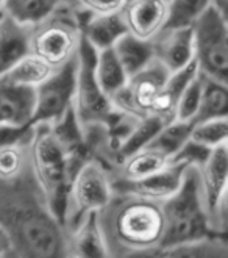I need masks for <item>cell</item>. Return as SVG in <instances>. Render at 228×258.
Instances as JSON below:
<instances>
[{
	"label": "cell",
	"mask_w": 228,
	"mask_h": 258,
	"mask_svg": "<svg viewBox=\"0 0 228 258\" xmlns=\"http://www.w3.org/2000/svg\"><path fill=\"white\" fill-rule=\"evenodd\" d=\"M0 230L18 258H67V232L50 208L28 168L0 178Z\"/></svg>",
	"instance_id": "1"
},
{
	"label": "cell",
	"mask_w": 228,
	"mask_h": 258,
	"mask_svg": "<svg viewBox=\"0 0 228 258\" xmlns=\"http://www.w3.org/2000/svg\"><path fill=\"white\" fill-rule=\"evenodd\" d=\"M111 255L161 247L164 219L161 204L134 196H113L99 213Z\"/></svg>",
	"instance_id": "2"
},
{
	"label": "cell",
	"mask_w": 228,
	"mask_h": 258,
	"mask_svg": "<svg viewBox=\"0 0 228 258\" xmlns=\"http://www.w3.org/2000/svg\"><path fill=\"white\" fill-rule=\"evenodd\" d=\"M164 232L161 249H172L209 236H220L212 230L205 196L197 168H186L178 191L161 202Z\"/></svg>",
	"instance_id": "3"
},
{
	"label": "cell",
	"mask_w": 228,
	"mask_h": 258,
	"mask_svg": "<svg viewBox=\"0 0 228 258\" xmlns=\"http://www.w3.org/2000/svg\"><path fill=\"white\" fill-rule=\"evenodd\" d=\"M28 164L45 204L64 227L69 186L82 166L69 158L45 124L35 125L33 140L28 147Z\"/></svg>",
	"instance_id": "4"
},
{
	"label": "cell",
	"mask_w": 228,
	"mask_h": 258,
	"mask_svg": "<svg viewBox=\"0 0 228 258\" xmlns=\"http://www.w3.org/2000/svg\"><path fill=\"white\" fill-rule=\"evenodd\" d=\"M113 186L108 169L99 160H89L73 175L64 215L67 235L89 215H99L113 199Z\"/></svg>",
	"instance_id": "5"
},
{
	"label": "cell",
	"mask_w": 228,
	"mask_h": 258,
	"mask_svg": "<svg viewBox=\"0 0 228 258\" xmlns=\"http://www.w3.org/2000/svg\"><path fill=\"white\" fill-rule=\"evenodd\" d=\"M194 61L205 79L228 85V27L226 18L212 8L205 10L192 25Z\"/></svg>",
	"instance_id": "6"
},
{
	"label": "cell",
	"mask_w": 228,
	"mask_h": 258,
	"mask_svg": "<svg viewBox=\"0 0 228 258\" xmlns=\"http://www.w3.org/2000/svg\"><path fill=\"white\" fill-rule=\"evenodd\" d=\"M97 50L80 36L77 49V79H75L73 111L82 127L103 125L114 114L116 108L105 96L96 77Z\"/></svg>",
	"instance_id": "7"
},
{
	"label": "cell",
	"mask_w": 228,
	"mask_h": 258,
	"mask_svg": "<svg viewBox=\"0 0 228 258\" xmlns=\"http://www.w3.org/2000/svg\"><path fill=\"white\" fill-rule=\"evenodd\" d=\"M56 7L55 11L39 24L30 38V53L47 63L52 69L66 64L77 53L80 44V32L72 18V8Z\"/></svg>",
	"instance_id": "8"
},
{
	"label": "cell",
	"mask_w": 228,
	"mask_h": 258,
	"mask_svg": "<svg viewBox=\"0 0 228 258\" xmlns=\"http://www.w3.org/2000/svg\"><path fill=\"white\" fill-rule=\"evenodd\" d=\"M75 79H77V53L66 64L35 89V110L32 125L53 124L73 107Z\"/></svg>",
	"instance_id": "9"
},
{
	"label": "cell",
	"mask_w": 228,
	"mask_h": 258,
	"mask_svg": "<svg viewBox=\"0 0 228 258\" xmlns=\"http://www.w3.org/2000/svg\"><path fill=\"white\" fill-rule=\"evenodd\" d=\"M169 74L158 59H154L145 69L130 77L124 89L114 96L111 100L114 108L138 119L151 116L154 105Z\"/></svg>",
	"instance_id": "10"
},
{
	"label": "cell",
	"mask_w": 228,
	"mask_h": 258,
	"mask_svg": "<svg viewBox=\"0 0 228 258\" xmlns=\"http://www.w3.org/2000/svg\"><path fill=\"white\" fill-rule=\"evenodd\" d=\"M185 171L186 166L169 163L164 169L139 180H125L120 177L114 180L111 178L113 194L134 196L139 199L161 204L178 191Z\"/></svg>",
	"instance_id": "11"
},
{
	"label": "cell",
	"mask_w": 228,
	"mask_h": 258,
	"mask_svg": "<svg viewBox=\"0 0 228 258\" xmlns=\"http://www.w3.org/2000/svg\"><path fill=\"white\" fill-rule=\"evenodd\" d=\"M169 0H128L120 16L127 32L142 41H154L166 27Z\"/></svg>",
	"instance_id": "12"
},
{
	"label": "cell",
	"mask_w": 228,
	"mask_h": 258,
	"mask_svg": "<svg viewBox=\"0 0 228 258\" xmlns=\"http://www.w3.org/2000/svg\"><path fill=\"white\" fill-rule=\"evenodd\" d=\"M151 42L155 49V59H158L171 74L194 61L192 27L164 28Z\"/></svg>",
	"instance_id": "13"
},
{
	"label": "cell",
	"mask_w": 228,
	"mask_h": 258,
	"mask_svg": "<svg viewBox=\"0 0 228 258\" xmlns=\"http://www.w3.org/2000/svg\"><path fill=\"white\" fill-rule=\"evenodd\" d=\"M70 258H113L99 215H89L67 235Z\"/></svg>",
	"instance_id": "14"
},
{
	"label": "cell",
	"mask_w": 228,
	"mask_h": 258,
	"mask_svg": "<svg viewBox=\"0 0 228 258\" xmlns=\"http://www.w3.org/2000/svg\"><path fill=\"white\" fill-rule=\"evenodd\" d=\"M200 172V183L211 219L217 205L226 199L228 194V146L212 149L208 160L203 163Z\"/></svg>",
	"instance_id": "15"
},
{
	"label": "cell",
	"mask_w": 228,
	"mask_h": 258,
	"mask_svg": "<svg viewBox=\"0 0 228 258\" xmlns=\"http://www.w3.org/2000/svg\"><path fill=\"white\" fill-rule=\"evenodd\" d=\"M35 89L21 88L0 77V124L32 125Z\"/></svg>",
	"instance_id": "16"
},
{
	"label": "cell",
	"mask_w": 228,
	"mask_h": 258,
	"mask_svg": "<svg viewBox=\"0 0 228 258\" xmlns=\"http://www.w3.org/2000/svg\"><path fill=\"white\" fill-rule=\"evenodd\" d=\"M32 28L19 25L7 14L0 18V77L30 53Z\"/></svg>",
	"instance_id": "17"
},
{
	"label": "cell",
	"mask_w": 228,
	"mask_h": 258,
	"mask_svg": "<svg viewBox=\"0 0 228 258\" xmlns=\"http://www.w3.org/2000/svg\"><path fill=\"white\" fill-rule=\"evenodd\" d=\"M113 50L128 79L145 69L155 59L154 42L138 39L130 33L120 38L113 45Z\"/></svg>",
	"instance_id": "18"
},
{
	"label": "cell",
	"mask_w": 228,
	"mask_h": 258,
	"mask_svg": "<svg viewBox=\"0 0 228 258\" xmlns=\"http://www.w3.org/2000/svg\"><path fill=\"white\" fill-rule=\"evenodd\" d=\"M127 33L122 16L111 14V16H94L82 32V38H85L99 52L111 49Z\"/></svg>",
	"instance_id": "19"
},
{
	"label": "cell",
	"mask_w": 228,
	"mask_h": 258,
	"mask_svg": "<svg viewBox=\"0 0 228 258\" xmlns=\"http://www.w3.org/2000/svg\"><path fill=\"white\" fill-rule=\"evenodd\" d=\"M56 7V0H4L2 2V10L10 19L30 28L42 24Z\"/></svg>",
	"instance_id": "20"
},
{
	"label": "cell",
	"mask_w": 228,
	"mask_h": 258,
	"mask_svg": "<svg viewBox=\"0 0 228 258\" xmlns=\"http://www.w3.org/2000/svg\"><path fill=\"white\" fill-rule=\"evenodd\" d=\"M96 77H97V82H99L102 91L105 93V96L110 100H113L114 96L119 94L120 91L124 89V86L127 85L128 77H127L124 68L120 66L113 47L97 52Z\"/></svg>",
	"instance_id": "21"
},
{
	"label": "cell",
	"mask_w": 228,
	"mask_h": 258,
	"mask_svg": "<svg viewBox=\"0 0 228 258\" xmlns=\"http://www.w3.org/2000/svg\"><path fill=\"white\" fill-rule=\"evenodd\" d=\"M169 161L171 160L160 152L144 147L120 163L119 177L125 180H139L164 169L166 166H169Z\"/></svg>",
	"instance_id": "22"
},
{
	"label": "cell",
	"mask_w": 228,
	"mask_h": 258,
	"mask_svg": "<svg viewBox=\"0 0 228 258\" xmlns=\"http://www.w3.org/2000/svg\"><path fill=\"white\" fill-rule=\"evenodd\" d=\"M222 117H228V88L225 83L203 77L202 99L192 124Z\"/></svg>",
	"instance_id": "23"
},
{
	"label": "cell",
	"mask_w": 228,
	"mask_h": 258,
	"mask_svg": "<svg viewBox=\"0 0 228 258\" xmlns=\"http://www.w3.org/2000/svg\"><path fill=\"white\" fill-rule=\"evenodd\" d=\"M53 71L55 69H52L47 63H44L42 59L28 53L8 74L4 75V79L21 88L36 89L50 77Z\"/></svg>",
	"instance_id": "24"
},
{
	"label": "cell",
	"mask_w": 228,
	"mask_h": 258,
	"mask_svg": "<svg viewBox=\"0 0 228 258\" xmlns=\"http://www.w3.org/2000/svg\"><path fill=\"white\" fill-rule=\"evenodd\" d=\"M161 119L155 116H148V117H141L136 120V124L127 135V138L124 143L120 144V147L116 152V160L120 164L127 157L133 155L134 152H138L144 147L148 146V143L154 140V136L160 132V128L164 125Z\"/></svg>",
	"instance_id": "25"
},
{
	"label": "cell",
	"mask_w": 228,
	"mask_h": 258,
	"mask_svg": "<svg viewBox=\"0 0 228 258\" xmlns=\"http://www.w3.org/2000/svg\"><path fill=\"white\" fill-rule=\"evenodd\" d=\"M191 132L192 122H183V120L174 119L160 128V132L154 136V140L148 143L147 147L160 152L171 160L180 150V147L191 138Z\"/></svg>",
	"instance_id": "26"
},
{
	"label": "cell",
	"mask_w": 228,
	"mask_h": 258,
	"mask_svg": "<svg viewBox=\"0 0 228 258\" xmlns=\"http://www.w3.org/2000/svg\"><path fill=\"white\" fill-rule=\"evenodd\" d=\"M167 258H228L225 236H209L200 241L188 242L172 249H166Z\"/></svg>",
	"instance_id": "27"
},
{
	"label": "cell",
	"mask_w": 228,
	"mask_h": 258,
	"mask_svg": "<svg viewBox=\"0 0 228 258\" xmlns=\"http://www.w3.org/2000/svg\"><path fill=\"white\" fill-rule=\"evenodd\" d=\"M209 5L211 0H169L164 28L192 27Z\"/></svg>",
	"instance_id": "28"
},
{
	"label": "cell",
	"mask_w": 228,
	"mask_h": 258,
	"mask_svg": "<svg viewBox=\"0 0 228 258\" xmlns=\"http://www.w3.org/2000/svg\"><path fill=\"white\" fill-rule=\"evenodd\" d=\"M191 140L208 149H217L228 143V117L211 119L192 124Z\"/></svg>",
	"instance_id": "29"
},
{
	"label": "cell",
	"mask_w": 228,
	"mask_h": 258,
	"mask_svg": "<svg viewBox=\"0 0 228 258\" xmlns=\"http://www.w3.org/2000/svg\"><path fill=\"white\" fill-rule=\"evenodd\" d=\"M203 91V75L197 74V77L188 85V88L181 93L177 108H175V119L183 120V122H192L197 110H199L200 99Z\"/></svg>",
	"instance_id": "30"
},
{
	"label": "cell",
	"mask_w": 228,
	"mask_h": 258,
	"mask_svg": "<svg viewBox=\"0 0 228 258\" xmlns=\"http://www.w3.org/2000/svg\"><path fill=\"white\" fill-rule=\"evenodd\" d=\"M28 168V147L13 146L0 149V178L8 180L21 175Z\"/></svg>",
	"instance_id": "31"
},
{
	"label": "cell",
	"mask_w": 228,
	"mask_h": 258,
	"mask_svg": "<svg viewBox=\"0 0 228 258\" xmlns=\"http://www.w3.org/2000/svg\"><path fill=\"white\" fill-rule=\"evenodd\" d=\"M211 149L192 141L191 138L180 147V150L171 158L172 164H183L186 168H202L203 163L208 160Z\"/></svg>",
	"instance_id": "32"
},
{
	"label": "cell",
	"mask_w": 228,
	"mask_h": 258,
	"mask_svg": "<svg viewBox=\"0 0 228 258\" xmlns=\"http://www.w3.org/2000/svg\"><path fill=\"white\" fill-rule=\"evenodd\" d=\"M35 135V125H11L0 124V149L22 146L30 147Z\"/></svg>",
	"instance_id": "33"
},
{
	"label": "cell",
	"mask_w": 228,
	"mask_h": 258,
	"mask_svg": "<svg viewBox=\"0 0 228 258\" xmlns=\"http://www.w3.org/2000/svg\"><path fill=\"white\" fill-rule=\"evenodd\" d=\"M127 0H79V5L94 16H111L120 14L124 10Z\"/></svg>",
	"instance_id": "34"
},
{
	"label": "cell",
	"mask_w": 228,
	"mask_h": 258,
	"mask_svg": "<svg viewBox=\"0 0 228 258\" xmlns=\"http://www.w3.org/2000/svg\"><path fill=\"white\" fill-rule=\"evenodd\" d=\"M113 258H167L166 250L161 247L157 249H145V250H128V252H120L114 255Z\"/></svg>",
	"instance_id": "35"
},
{
	"label": "cell",
	"mask_w": 228,
	"mask_h": 258,
	"mask_svg": "<svg viewBox=\"0 0 228 258\" xmlns=\"http://www.w3.org/2000/svg\"><path fill=\"white\" fill-rule=\"evenodd\" d=\"M0 258H18L16 252L13 250L8 238L2 230H0Z\"/></svg>",
	"instance_id": "36"
},
{
	"label": "cell",
	"mask_w": 228,
	"mask_h": 258,
	"mask_svg": "<svg viewBox=\"0 0 228 258\" xmlns=\"http://www.w3.org/2000/svg\"><path fill=\"white\" fill-rule=\"evenodd\" d=\"M211 7L216 8L222 16L226 18V11H228V0H211Z\"/></svg>",
	"instance_id": "37"
},
{
	"label": "cell",
	"mask_w": 228,
	"mask_h": 258,
	"mask_svg": "<svg viewBox=\"0 0 228 258\" xmlns=\"http://www.w3.org/2000/svg\"><path fill=\"white\" fill-rule=\"evenodd\" d=\"M56 4L58 5H61V7H77L79 5V0H56Z\"/></svg>",
	"instance_id": "38"
},
{
	"label": "cell",
	"mask_w": 228,
	"mask_h": 258,
	"mask_svg": "<svg viewBox=\"0 0 228 258\" xmlns=\"http://www.w3.org/2000/svg\"><path fill=\"white\" fill-rule=\"evenodd\" d=\"M2 2H4V0H0V8H2Z\"/></svg>",
	"instance_id": "39"
},
{
	"label": "cell",
	"mask_w": 228,
	"mask_h": 258,
	"mask_svg": "<svg viewBox=\"0 0 228 258\" xmlns=\"http://www.w3.org/2000/svg\"><path fill=\"white\" fill-rule=\"evenodd\" d=\"M67 258H70V256H67Z\"/></svg>",
	"instance_id": "40"
},
{
	"label": "cell",
	"mask_w": 228,
	"mask_h": 258,
	"mask_svg": "<svg viewBox=\"0 0 228 258\" xmlns=\"http://www.w3.org/2000/svg\"><path fill=\"white\" fill-rule=\"evenodd\" d=\"M127 2H128V0H127Z\"/></svg>",
	"instance_id": "41"
}]
</instances>
